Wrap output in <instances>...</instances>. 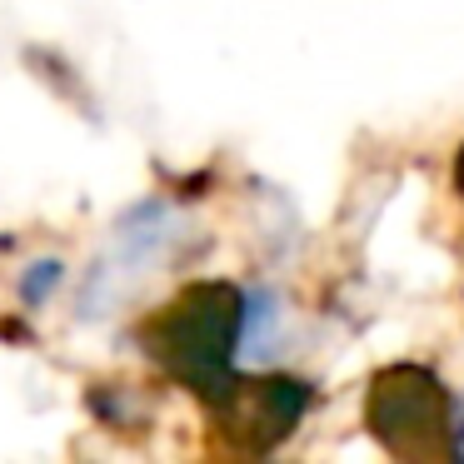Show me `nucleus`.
Here are the masks:
<instances>
[{"mask_svg":"<svg viewBox=\"0 0 464 464\" xmlns=\"http://www.w3.org/2000/svg\"><path fill=\"white\" fill-rule=\"evenodd\" d=\"M61 280H65V265L61 260L25 265V275H21V304H25V310H41V304L61 290Z\"/></svg>","mask_w":464,"mask_h":464,"instance_id":"obj_4","label":"nucleus"},{"mask_svg":"<svg viewBox=\"0 0 464 464\" xmlns=\"http://www.w3.org/2000/svg\"><path fill=\"white\" fill-rule=\"evenodd\" d=\"M245 344V290L225 280H200L145 324V350L200 400L230 404L240 394L235 354Z\"/></svg>","mask_w":464,"mask_h":464,"instance_id":"obj_1","label":"nucleus"},{"mask_svg":"<svg viewBox=\"0 0 464 464\" xmlns=\"http://www.w3.org/2000/svg\"><path fill=\"white\" fill-rule=\"evenodd\" d=\"M454 410L440 380L420 364H394L374 374L370 400H364V430L400 459H424V454H459L454 440Z\"/></svg>","mask_w":464,"mask_h":464,"instance_id":"obj_2","label":"nucleus"},{"mask_svg":"<svg viewBox=\"0 0 464 464\" xmlns=\"http://www.w3.org/2000/svg\"><path fill=\"white\" fill-rule=\"evenodd\" d=\"M255 400V424L265 430V444H275L280 434H290L310 410V384L290 380V374H270V380H250Z\"/></svg>","mask_w":464,"mask_h":464,"instance_id":"obj_3","label":"nucleus"}]
</instances>
